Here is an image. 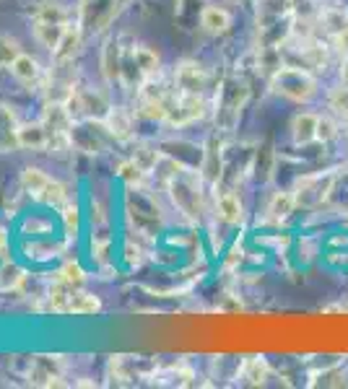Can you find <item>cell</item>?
Returning <instances> with one entry per match:
<instances>
[{"label":"cell","instance_id":"cell-4","mask_svg":"<svg viewBox=\"0 0 348 389\" xmlns=\"http://www.w3.org/2000/svg\"><path fill=\"white\" fill-rule=\"evenodd\" d=\"M166 190L172 194L174 205H177L187 218H198V215H200V192L195 190L193 179L187 177V172H182L180 177H174L172 182L166 185Z\"/></svg>","mask_w":348,"mask_h":389},{"label":"cell","instance_id":"cell-26","mask_svg":"<svg viewBox=\"0 0 348 389\" xmlns=\"http://www.w3.org/2000/svg\"><path fill=\"white\" fill-rule=\"evenodd\" d=\"M62 210V224H65V231L71 236L78 234V228H81V208L76 203H68L60 208Z\"/></svg>","mask_w":348,"mask_h":389},{"label":"cell","instance_id":"cell-5","mask_svg":"<svg viewBox=\"0 0 348 389\" xmlns=\"http://www.w3.org/2000/svg\"><path fill=\"white\" fill-rule=\"evenodd\" d=\"M8 71H10V75H13V81L21 83V86L29 89V91L42 89L44 81H47V73H44V68L40 65V60L26 55V52H21L19 57L10 62Z\"/></svg>","mask_w":348,"mask_h":389},{"label":"cell","instance_id":"cell-23","mask_svg":"<svg viewBox=\"0 0 348 389\" xmlns=\"http://www.w3.org/2000/svg\"><path fill=\"white\" fill-rule=\"evenodd\" d=\"M24 280H26V275L16 262H3L0 265V291H16Z\"/></svg>","mask_w":348,"mask_h":389},{"label":"cell","instance_id":"cell-7","mask_svg":"<svg viewBox=\"0 0 348 389\" xmlns=\"http://www.w3.org/2000/svg\"><path fill=\"white\" fill-rule=\"evenodd\" d=\"M40 120L50 130V135H71L73 125H76V117H73L68 102H44Z\"/></svg>","mask_w":348,"mask_h":389},{"label":"cell","instance_id":"cell-17","mask_svg":"<svg viewBox=\"0 0 348 389\" xmlns=\"http://www.w3.org/2000/svg\"><path fill=\"white\" fill-rule=\"evenodd\" d=\"M68 24H44V21H31V37L37 39V44H42L44 50H55L60 44L62 34H65Z\"/></svg>","mask_w":348,"mask_h":389},{"label":"cell","instance_id":"cell-20","mask_svg":"<svg viewBox=\"0 0 348 389\" xmlns=\"http://www.w3.org/2000/svg\"><path fill=\"white\" fill-rule=\"evenodd\" d=\"M102 311V301L96 293H89L83 288H76L71 296V307H68V314H76V317H89V314H99Z\"/></svg>","mask_w":348,"mask_h":389},{"label":"cell","instance_id":"cell-9","mask_svg":"<svg viewBox=\"0 0 348 389\" xmlns=\"http://www.w3.org/2000/svg\"><path fill=\"white\" fill-rule=\"evenodd\" d=\"M81 44H83V24L81 21H73V24L65 26L60 44L52 50V62H73L76 55L81 52Z\"/></svg>","mask_w":348,"mask_h":389},{"label":"cell","instance_id":"cell-8","mask_svg":"<svg viewBox=\"0 0 348 389\" xmlns=\"http://www.w3.org/2000/svg\"><path fill=\"white\" fill-rule=\"evenodd\" d=\"M104 130H107V135L110 138H114V141H120V143H125V141H130L133 138V127H135V120L133 114L128 112L125 107H110V112L104 114Z\"/></svg>","mask_w":348,"mask_h":389},{"label":"cell","instance_id":"cell-24","mask_svg":"<svg viewBox=\"0 0 348 389\" xmlns=\"http://www.w3.org/2000/svg\"><path fill=\"white\" fill-rule=\"evenodd\" d=\"M21 55V42L10 34H0V71L10 68V62Z\"/></svg>","mask_w":348,"mask_h":389},{"label":"cell","instance_id":"cell-2","mask_svg":"<svg viewBox=\"0 0 348 389\" xmlns=\"http://www.w3.org/2000/svg\"><path fill=\"white\" fill-rule=\"evenodd\" d=\"M273 89L291 102H309L317 93V81L304 68H278L273 75Z\"/></svg>","mask_w":348,"mask_h":389},{"label":"cell","instance_id":"cell-13","mask_svg":"<svg viewBox=\"0 0 348 389\" xmlns=\"http://www.w3.org/2000/svg\"><path fill=\"white\" fill-rule=\"evenodd\" d=\"M47 145H50V130L42 125V120L19 125V148H24V151H47Z\"/></svg>","mask_w":348,"mask_h":389},{"label":"cell","instance_id":"cell-10","mask_svg":"<svg viewBox=\"0 0 348 389\" xmlns=\"http://www.w3.org/2000/svg\"><path fill=\"white\" fill-rule=\"evenodd\" d=\"M19 114L13 112V107L0 102V154L19 151Z\"/></svg>","mask_w":348,"mask_h":389},{"label":"cell","instance_id":"cell-30","mask_svg":"<svg viewBox=\"0 0 348 389\" xmlns=\"http://www.w3.org/2000/svg\"><path fill=\"white\" fill-rule=\"evenodd\" d=\"M343 81L348 83V60H346V65H343Z\"/></svg>","mask_w":348,"mask_h":389},{"label":"cell","instance_id":"cell-12","mask_svg":"<svg viewBox=\"0 0 348 389\" xmlns=\"http://www.w3.org/2000/svg\"><path fill=\"white\" fill-rule=\"evenodd\" d=\"M128 57L130 62L135 65V71L141 78H159L162 75V60H159V55L156 50L151 47H146V44H133L130 50H128Z\"/></svg>","mask_w":348,"mask_h":389},{"label":"cell","instance_id":"cell-6","mask_svg":"<svg viewBox=\"0 0 348 389\" xmlns=\"http://www.w3.org/2000/svg\"><path fill=\"white\" fill-rule=\"evenodd\" d=\"M174 86L180 93H203L208 86V71L195 60H182L174 68Z\"/></svg>","mask_w":348,"mask_h":389},{"label":"cell","instance_id":"cell-29","mask_svg":"<svg viewBox=\"0 0 348 389\" xmlns=\"http://www.w3.org/2000/svg\"><path fill=\"white\" fill-rule=\"evenodd\" d=\"M8 255V231H6V226L0 224V260Z\"/></svg>","mask_w":348,"mask_h":389},{"label":"cell","instance_id":"cell-28","mask_svg":"<svg viewBox=\"0 0 348 389\" xmlns=\"http://www.w3.org/2000/svg\"><path fill=\"white\" fill-rule=\"evenodd\" d=\"M247 379L252 381V384H257V381H263V377H266V363L263 361H250V366H247Z\"/></svg>","mask_w":348,"mask_h":389},{"label":"cell","instance_id":"cell-1","mask_svg":"<svg viewBox=\"0 0 348 389\" xmlns=\"http://www.w3.org/2000/svg\"><path fill=\"white\" fill-rule=\"evenodd\" d=\"M21 190L42 200L44 205H52V208H62V205L71 203V190L62 185L60 179L42 172L40 166H26L21 172Z\"/></svg>","mask_w":348,"mask_h":389},{"label":"cell","instance_id":"cell-21","mask_svg":"<svg viewBox=\"0 0 348 389\" xmlns=\"http://www.w3.org/2000/svg\"><path fill=\"white\" fill-rule=\"evenodd\" d=\"M114 174L120 177V179H123L128 187H143L148 172H146L143 166L138 164L135 159H125V161H120V164H117Z\"/></svg>","mask_w":348,"mask_h":389},{"label":"cell","instance_id":"cell-22","mask_svg":"<svg viewBox=\"0 0 348 389\" xmlns=\"http://www.w3.org/2000/svg\"><path fill=\"white\" fill-rule=\"evenodd\" d=\"M52 280H60V283H65V286H71V288H83V283H86V270H83L78 262L68 260V262L55 273Z\"/></svg>","mask_w":348,"mask_h":389},{"label":"cell","instance_id":"cell-19","mask_svg":"<svg viewBox=\"0 0 348 389\" xmlns=\"http://www.w3.org/2000/svg\"><path fill=\"white\" fill-rule=\"evenodd\" d=\"M31 21H44V24H71V13L60 0H40L31 13Z\"/></svg>","mask_w":348,"mask_h":389},{"label":"cell","instance_id":"cell-15","mask_svg":"<svg viewBox=\"0 0 348 389\" xmlns=\"http://www.w3.org/2000/svg\"><path fill=\"white\" fill-rule=\"evenodd\" d=\"M317 123L320 114L312 112H302L291 120V138L297 145H307L312 141H317Z\"/></svg>","mask_w":348,"mask_h":389},{"label":"cell","instance_id":"cell-14","mask_svg":"<svg viewBox=\"0 0 348 389\" xmlns=\"http://www.w3.org/2000/svg\"><path fill=\"white\" fill-rule=\"evenodd\" d=\"M232 24H234V16L226 8H221V6H205L200 10V29L205 34H214V37L226 34V31L232 29Z\"/></svg>","mask_w":348,"mask_h":389},{"label":"cell","instance_id":"cell-18","mask_svg":"<svg viewBox=\"0 0 348 389\" xmlns=\"http://www.w3.org/2000/svg\"><path fill=\"white\" fill-rule=\"evenodd\" d=\"M297 205H299L297 192L278 190V192H273V197L268 200V218H270V221H276V224H281L284 218H288V215L294 213V208H297Z\"/></svg>","mask_w":348,"mask_h":389},{"label":"cell","instance_id":"cell-27","mask_svg":"<svg viewBox=\"0 0 348 389\" xmlns=\"http://www.w3.org/2000/svg\"><path fill=\"white\" fill-rule=\"evenodd\" d=\"M338 135V123L336 120H330V117H320L317 123V141L320 143H328Z\"/></svg>","mask_w":348,"mask_h":389},{"label":"cell","instance_id":"cell-3","mask_svg":"<svg viewBox=\"0 0 348 389\" xmlns=\"http://www.w3.org/2000/svg\"><path fill=\"white\" fill-rule=\"evenodd\" d=\"M205 112H208V102L203 99V93H177V96H172V102H169L166 125L184 127V125L203 120Z\"/></svg>","mask_w":348,"mask_h":389},{"label":"cell","instance_id":"cell-16","mask_svg":"<svg viewBox=\"0 0 348 389\" xmlns=\"http://www.w3.org/2000/svg\"><path fill=\"white\" fill-rule=\"evenodd\" d=\"M216 215L229 226L242 224V218H245V205H242V200H239L234 192H221V194H216Z\"/></svg>","mask_w":348,"mask_h":389},{"label":"cell","instance_id":"cell-11","mask_svg":"<svg viewBox=\"0 0 348 389\" xmlns=\"http://www.w3.org/2000/svg\"><path fill=\"white\" fill-rule=\"evenodd\" d=\"M123 57L125 52L120 47V42L117 39H107L102 44V52H99V68H102V75L104 81H120V75H123Z\"/></svg>","mask_w":348,"mask_h":389},{"label":"cell","instance_id":"cell-25","mask_svg":"<svg viewBox=\"0 0 348 389\" xmlns=\"http://www.w3.org/2000/svg\"><path fill=\"white\" fill-rule=\"evenodd\" d=\"M328 107L338 114V117L348 120V83H343V86H338V89H333V91H330Z\"/></svg>","mask_w":348,"mask_h":389}]
</instances>
